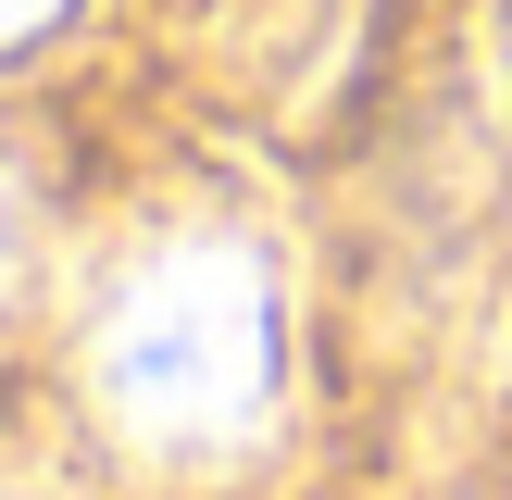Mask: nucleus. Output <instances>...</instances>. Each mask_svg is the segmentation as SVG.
<instances>
[{"instance_id": "obj_3", "label": "nucleus", "mask_w": 512, "mask_h": 500, "mask_svg": "<svg viewBox=\"0 0 512 500\" xmlns=\"http://www.w3.org/2000/svg\"><path fill=\"white\" fill-rule=\"evenodd\" d=\"M50 13H63V0H0V50H25V38L50 25Z\"/></svg>"}, {"instance_id": "obj_1", "label": "nucleus", "mask_w": 512, "mask_h": 500, "mask_svg": "<svg viewBox=\"0 0 512 500\" xmlns=\"http://www.w3.org/2000/svg\"><path fill=\"white\" fill-rule=\"evenodd\" d=\"M88 400L150 463H225L275 413V263L250 238H163L88 325Z\"/></svg>"}, {"instance_id": "obj_2", "label": "nucleus", "mask_w": 512, "mask_h": 500, "mask_svg": "<svg viewBox=\"0 0 512 500\" xmlns=\"http://www.w3.org/2000/svg\"><path fill=\"white\" fill-rule=\"evenodd\" d=\"M13 263H25V188L0 175V300H13Z\"/></svg>"}]
</instances>
